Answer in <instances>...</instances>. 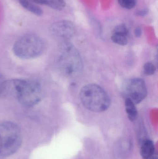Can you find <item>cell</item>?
Returning a JSON list of instances; mask_svg holds the SVG:
<instances>
[{
    "label": "cell",
    "mask_w": 158,
    "mask_h": 159,
    "mask_svg": "<svg viewBox=\"0 0 158 159\" xmlns=\"http://www.w3.org/2000/svg\"><path fill=\"white\" fill-rule=\"evenodd\" d=\"M129 33V30L126 25L120 24L114 29L111 40L114 43L120 45H126L128 43Z\"/></svg>",
    "instance_id": "cell-8"
},
{
    "label": "cell",
    "mask_w": 158,
    "mask_h": 159,
    "mask_svg": "<svg viewBox=\"0 0 158 159\" xmlns=\"http://www.w3.org/2000/svg\"><path fill=\"white\" fill-rule=\"evenodd\" d=\"M6 87V83L4 77L0 74V96L3 93Z\"/></svg>",
    "instance_id": "cell-15"
},
{
    "label": "cell",
    "mask_w": 158,
    "mask_h": 159,
    "mask_svg": "<svg viewBox=\"0 0 158 159\" xmlns=\"http://www.w3.org/2000/svg\"><path fill=\"white\" fill-rule=\"evenodd\" d=\"M142 29L140 27H137L135 30V36L137 37H140L142 35Z\"/></svg>",
    "instance_id": "cell-17"
},
{
    "label": "cell",
    "mask_w": 158,
    "mask_h": 159,
    "mask_svg": "<svg viewBox=\"0 0 158 159\" xmlns=\"http://www.w3.org/2000/svg\"><path fill=\"white\" fill-rule=\"evenodd\" d=\"M33 1L36 3L45 5L57 10H62L66 6V2L64 0H33Z\"/></svg>",
    "instance_id": "cell-10"
},
{
    "label": "cell",
    "mask_w": 158,
    "mask_h": 159,
    "mask_svg": "<svg viewBox=\"0 0 158 159\" xmlns=\"http://www.w3.org/2000/svg\"><path fill=\"white\" fill-rule=\"evenodd\" d=\"M125 108L128 118L131 121H134L138 116V111L135 104L130 99L126 98L125 100Z\"/></svg>",
    "instance_id": "cell-11"
},
{
    "label": "cell",
    "mask_w": 158,
    "mask_h": 159,
    "mask_svg": "<svg viewBox=\"0 0 158 159\" xmlns=\"http://www.w3.org/2000/svg\"><path fill=\"white\" fill-rule=\"evenodd\" d=\"M13 86L19 102L25 107H31L38 103L42 97L41 85L35 80L16 79Z\"/></svg>",
    "instance_id": "cell-5"
},
{
    "label": "cell",
    "mask_w": 158,
    "mask_h": 159,
    "mask_svg": "<svg viewBox=\"0 0 158 159\" xmlns=\"http://www.w3.org/2000/svg\"><path fill=\"white\" fill-rule=\"evenodd\" d=\"M59 48L58 63L62 74L70 78L79 75L83 69V64L77 48L68 41L61 42Z\"/></svg>",
    "instance_id": "cell-1"
},
{
    "label": "cell",
    "mask_w": 158,
    "mask_h": 159,
    "mask_svg": "<svg viewBox=\"0 0 158 159\" xmlns=\"http://www.w3.org/2000/svg\"><path fill=\"white\" fill-rule=\"evenodd\" d=\"M144 72L147 75H153L156 70L155 65L151 62H147L145 64L143 67Z\"/></svg>",
    "instance_id": "cell-14"
},
{
    "label": "cell",
    "mask_w": 158,
    "mask_h": 159,
    "mask_svg": "<svg viewBox=\"0 0 158 159\" xmlns=\"http://www.w3.org/2000/svg\"><path fill=\"white\" fill-rule=\"evenodd\" d=\"M80 99L83 106L93 112H104L110 105L109 96L104 89L96 84L84 86L80 92Z\"/></svg>",
    "instance_id": "cell-2"
},
{
    "label": "cell",
    "mask_w": 158,
    "mask_h": 159,
    "mask_svg": "<svg viewBox=\"0 0 158 159\" xmlns=\"http://www.w3.org/2000/svg\"><path fill=\"white\" fill-rule=\"evenodd\" d=\"M123 91L127 98L130 99L135 104L140 103L147 96L145 82L140 78L129 80L125 83Z\"/></svg>",
    "instance_id": "cell-6"
},
{
    "label": "cell",
    "mask_w": 158,
    "mask_h": 159,
    "mask_svg": "<svg viewBox=\"0 0 158 159\" xmlns=\"http://www.w3.org/2000/svg\"><path fill=\"white\" fill-rule=\"evenodd\" d=\"M45 43L41 38L35 34H25L17 40L13 46L16 56L23 59H30L40 56L43 52Z\"/></svg>",
    "instance_id": "cell-4"
},
{
    "label": "cell",
    "mask_w": 158,
    "mask_h": 159,
    "mask_svg": "<svg viewBox=\"0 0 158 159\" xmlns=\"http://www.w3.org/2000/svg\"><path fill=\"white\" fill-rule=\"evenodd\" d=\"M50 32L55 38L60 40L61 42H66L73 37L76 28L71 21L61 20L53 23L50 28Z\"/></svg>",
    "instance_id": "cell-7"
},
{
    "label": "cell",
    "mask_w": 158,
    "mask_h": 159,
    "mask_svg": "<svg viewBox=\"0 0 158 159\" xmlns=\"http://www.w3.org/2000/svg\"><path fill=\"white\" fill-rule=\"evenodd\" d=\"M118 2L122 7L128 9L134 8L136 4V0H118Z\"/></svg>",
    "instance_id": "cell-13"
},
{
    "label": "cell",
    "mask_w": 158,
    "mask_h": 159,
    "mask_svg": "<svg viewBox=\"0 0 158 159\" xmlns=\"http://www.w3.org/2000/svg\"><path fill=\"white\" fill-rule=\"evenodd\" d=\"M148 10L147 9H143V10H139L136 13V15L140 16H146L148 14Z\"/></svg>",
    "instance_id": "cell-16"
},
{
    "label": "cell",
    "mask_w": 158,
    "mask_h": 159,
    "mask_svg": "<svg viewBox=\"0 0 158 159\" xmlns=\"http://www.w3.org/2000/svg\"><path fill=\"white\" fill-rule=\"evenodd\" d=\"M155 150V145L153 142L151 140H146L141 148V156L144 159L149 158L154 156Z\"/></svg>",
    "instance_id": "cell-9"
},
{
    "label": "cell",
    "mask_w": 158,
    "mask_h": 159,
    "mask_svg": "<svg viewBox=\"0 0 158 159\" xmlns=\"http://www.w3.org/2000/svg\"><path fill=\"white\" fill-rule=\"evenodd\" d=\"M22 143V135L18 126L12 122L0 124V156L7 157L15 153Z\"/></svg>",
    "instance_id": "cell-3"
},
{
    "label": "cell",
    "mask_w": 158,
    "mask_h": 159,
    "mask_svg": "<svg viewBox=\"0 0 158 159\" xmlns=\"http://www.w3.org/2000/svg\"><path fill=\"white\" fill-rule=\"evenodd\" d=\"M147 159H158L157 156H153Z\"/></svg>",
    "instance_id": "cell-18"
},
{
    "label": "cell",
    "mask_w": 158,
    "mask_h": 159,
    "mask_svg": "<svg viewBox=\"0 0 158 159\" xmlns=\"http://www.w3.org/2000/svg\"><path fill=\"white\" fill-rule=\"evenodd\" d=\"M20 5L26 10L37 16H41L43 14V10L36 5L30 2L27 0H20Z\"/></svg>",
    "instance_id": "cell-12"
}]
</instances>
